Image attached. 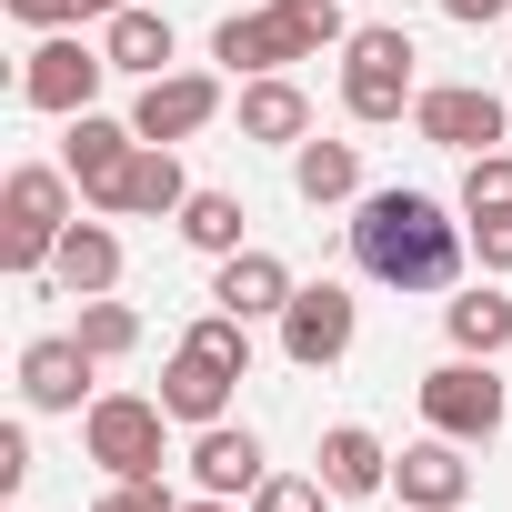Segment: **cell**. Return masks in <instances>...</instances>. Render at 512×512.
<instances>
[{
    "mask_svg": "<svg viewBox=\"0 0 512 512\" xmlns=\"http://www.w3.org/2000/svg\"><path fill=\"white\" fill-rule=\"evenodd\" d=\"M161 412L191 422V432H201V422H231V372L201 362V352H171V362H161Z\"/></svg>",
    "mask_w": 512,
    "mask_h": 512,
    "instance_id": "d6986e66",
    "label": "cell"
},
{
    "mask_svg": "<svg viewBox=\"0 0 512 512\" xmlns=\"http://www.w3.org/2000/svg\"><path fill=\"white\" fill-rule=\"evenodd\" d=\"M472 251V221H452L432 191H362L352 201V262L382 292H452Z\"/></svg>",
    "mask_w": 512,
    "mask_h": 512,
    "instance_id": "6da1fadb",
    "label": "cell"
},
{
    "mask_svg": "<svg viewBox=\"0 0 512 512\" xmlns=\"http://www.w3.org/2000/svg\"><path fill=\"white\" fill-rule=\"evenodd\" d=\"M352 332H362V302H352L342 282H302L292 312H282V352H292L302 372H332V362L352 352Z\"/></svg>",
    "mask_w": 512,
    "mask_h": 512,
    "instance_id": "9c48e42d",
    "label": "cell"
},
{
    "mask_svg": "<svg viewBox=\"0 0 512 512\" xmlns=\"http://www.w3.org/2000/svg\"><path fill=\"white\" fill-rule=\"evenodd\" d=\"M181 201H191L181 151H171V141H141V161H131V181H121V211H131V221H181Z\"/></svg>",
    "mask_w": 512,
    "mask_h": 512,
    "instance_id": "7402d4cb",
    "label": "cell"
},
{
    "mask_svg": "<svg viewBox=\"0 0 512 512\" xmlns=\"http://www.w3.org/2000/svg\"><path fill=\"white\" fill-rule=\"evenodd\" d=\"M292 262H282V251H262V241H241L231 251V262H211V302L221 312H241V322H282L292 312Z\"/></svg>",
    "mask_w": 512,
    "mask_h": 512,
    "instance_id": "4fadbf2b",
    "label": "cell"
},
{
    "mask_svg": "<svg viewBox=\"0 0 512 512\" xmlns=\"http://www.w3.org/2000/svg\"><path fill=\"white\" fill-rule=\"evenodd\" d=\"M502 11H512V0H442V21H462V31H492Z\"/></svg>",
    "mask_w": 512,
    "mask_h": 512,
    "instance_id": "d6a6232c",
    "label": "cell"
},
{
    "mask_svg": "<svg viewBox=\"0 0 512 512\" xmlns=\"http://www.w3.org/2000/svg\"><path fill=\"white\" fill-rule=\"evenodd\" d=\"M71 191H81V181H71L61 161H21L11 181H0V272H11V282H41V272H51L61 231L81 221Z\"/></svg>",
    "mask_w": 512,
    "mask_h": 512,
    "instance_id": "7a4b0ae2",
    "label": "cell"
},
{
    "mask_svg": "<svg viewBox=\"0 0 512 512\" xmlns=\"http://www.w3.org/2000/svg\"><path fill=\"white\" fill-rule=\"evenodd\" d=\"M412 131L432 141V151H502V91H482V81H432L422 101H412Z\"/></svg>",
    "mask_w": 512,
    "mask_h": 512,
    "instance_id": "ba28073f",
    "label": "cell"
},
{
    "mask_svg": "<svg viewBox=\"0 0 512 512\" xmlns=\"http://www.w3.org/2000/svg\"><path fill=\"white\" fill-rule=\"evenodd\" d=\"M472 442H452V432H422V442H402L392 452V492H402V512H462L472 502V462H462Z\"/></svg>",
    "mask_w": 512,
    "mask_h": 512,
    "instance_id": "8fae6325",
    "label": "cell"
},
{
    "mask_svg": "<svg viewBox=\"0 0 512 512\" xmlns=\"http://www.w3.org/2000/svg\"><path fill=\"white\" fill-rule=\"evenodd\" d=\"M131 161H141V131H131V121H111V111H81V121L61 131V171L81 181V201H91V211H121Z\"/></svg>",
    "mask_w": 512,
    "mask_h": 512,
    "instance_id": "52a82bcc",
    "label": "cell"
},
{
    "mask_svg": "<svg viewBox=\"0 0 512 512\" xmlns=\"http://www.w3.org/2000/svg\"><path fill=\"white\" fill-rule=\"evenodd\" d=\"M412 402H422V432H452V442H492L502 432V412H512V392L492 382V362H472V352H452V362H432L422 382H412Z\"/></svg>",
    "mask_w": 512,
    "mask_h": 512,
    "instance_id": "277c9868",
    "label": "cell"
},
{
    "mask_svg": "<svg viewBox=\"0 0 512 512\" xmlns=\"http://www.w3.org/2000/svg\"><path fill=\"white\" fill-rule=\"evenodd\" d=\"M41 282H51V292H71V302H101V292L121 282V231H111V221H71Z\"/></svg>",
    "mask_w": 512,
    "mask_h": 512,
    "instance_id": "9a60e30c",
    "label": "cell"
},
{
    "mask_svg": "<svg viewBox=\"0 0 512 512\" xmlns=\"http://www.w3.org/2000/svg\"><path fill=\"white\" fill-rule=\"evenodd\" d=\"M101 81H111V51L101 41H71V31H41V51L21 61V101L51 111V121L101 111Z\"/></svg>",
    "mask_w": 512,
    "mask_h": 512,
    "instance_id": "8992f818",
    "label": "cell"
},
{
    "mask_svg": "<svg viewBox=\"0 0 512 512\" xmlns=\"http://www.w3.org/2000/svg\"><path fill=\"white\" fill-rule=\"evenodd\" d=\"M262 472H272V452H262V432H251V422H201V432H191V482H201V492L251 502V492H262Z\"/></svg>",
    "mask_w": 512,
    "mask_h": 512,
    "instance_id": "5bb4252c",
    "label": "cell"
},
{
    "mask_svg": "<svg viewBox=\"0 0 512 512\" xmlns=\"http://www.w3.org/2000/svg\"><path fill=\"white\" fill-rule=\"evenodd\" d=\"M412 31L402 21H372V31H352L342 41V111L352 121H402L412 101H422V81H412Z\"/></svg>",
    "mask_w": 512,
    "mask_h": 512,
    "instance_id": "3957f363",
    "label": "cell"
},
{
    "mask_svg": "<svg viewBox=\"0 0 512 512\" xmlns=\"http://www.w3.org/2000/svg\"><path fill=\"white\" fill-rule=\"evenodd\" d=\"M241 221H251L241 191H191V201H181V241L211 251V262H231V251H241Z\"/></svg>",
    "mask_w": 512,
    "mask_h": 512,
    "instance_id": "cb8c5ba5",
    "label": "cell"
},
{
    "mask_svg": "<svg viewBox=\"0 0 512 512\" xmlns=\"http://www.w3.org/2000/svg\"><path fill=\"white\" fill-rule=\"evenodd\" d=\"M241 141L302 151V141H312V91H302L292 71H262V81H241Z\"/></svg>",
    "mask_w": 512,
    "mask_h": 512,
    "instance_id": "2e32d148",
    "label": "cell"
},
{
    "mask_svg": "<svg viewBox=\"0 0 512 512\" xmlns=\"http://www.w3.org/2000/svg\"><path fill=\"white\" fill-rule=\"evenodd\" d=\"M211 61H221L231 81H262V71H292L302 51H292V31H282L272 11H231V21L211 31Z\"/></svg>",
    "mask_w": 512,
    "mask_h": 512,
    "instance_id": "ac0fdd59",
    "label": "cell"
},
{
    "mask_svg": "<svg viewBox=\"0 0 512 512\" xmlns=\"http://www.w3.org/2000/svg\"><path fill=\"white\" fill-rule=\"evenodd\" d=\"M332 482L322 472H262V492H251V512H322Z\"/></svg>",
    "mask_w": 512,
    "mask_h": 512,
    "instance_id": "83f0119b",
    "label": "cell"
},
{
    "mask_svg": "<svg viewBox=\"0 0 512 512\" xmlns=\"http://www.w3.org/2000/svg\"><path fill=\"white\" fill-rule=\"evenodd\" d=\"M111 11H131V0H81V21H111Z\"/></svg>",
    "mask_w": 512,
    "mask_h": 512,
    "instance_id": "836d02e7",
    "label": "cell"
},
{
    "mask_svg": "<svg viewBox=\"0 0 512 512\" xmlns=\"http://www.w3.org/2000/svg\"><path fill=\"white\" fill-rule=\"evenodd\" d=\"M91 512H181V502H171V482L151 472V482H111V492H101Z\"/></svg>",
    "mask_w": 512,
    "mask_h": 512,
    "instance_id": "f1b7e54d",
    "label": "cell"
},
{
    "mask_svg": "<svg viewBox=\"0 0 512 512\" xmlns=\"http://www.w3.org/2000/svg\"><path fill=\"white\" fill-rule=\"evenodd\" d=\"M161 392H101L91 412H81V452L111 472V482H151L161 472Z\"/></svg>",
    "mask_w": 512,
    "mask_h": 512,
    "instance_id": "5b68a950",
    "label": "cell"
},
{
    "mask_svg": "<svg viewBox=\"0 0 512 512\" xmlns=\"http://www.w3.org/2000/svg\"><path fill=\"white\" fill-rule=\"evenodd\" d=\"M11 21H31V31H71L81 0H11Z\"/></svg>",
    "mask_w": 512,
    "mask_h": 512,
    "instance_id": "1f68e13d",
    "label": "cell"
},
{
    "mask_svg": "<svg viewBox=\"0 0 512 512\" xmlns=\"http://www.w3.org/2000/svg\"><path fill=\"white\" fill-rule=\"evenodd\" d=\"M71 332H81V342H91L101 362L141 352V312H131V302H111V292H101V302H81V322H71Z\"/></svg>",
    "mask_w": 512,
    "mask_h": 512,
    "instance_id": "484cf974",
    "label": "cell"
},
{
    "mask_svg": "<svg viewBox=\"0 0 512 512\" xmlns=\"http://www.w3.org/2000/svg\"><path fill=\"white\" fill-rule=\"evenodd\" d=\"M272 21L292 31V51L302 61H322V51H342L352 31H342V0H272Z\"/></svg>",
    "mask_w": 512,
    "mask_h": 512,
    "instance_id": "d4e9b609",
    "label": "cell"
},
{
    "mask_svg": "<svg viewBox=\"0 0 512 512\" xmlns=\"http://www.w3.org/2000/svg\"><path fill=\"white\" fill-rule=\"evenodd\" d=\"M292 191H302L312 211L362 201V141H302V151H292Z\"/></svg>",
    "mask_w": 512,
    "mask_h": 512,
    "instance_id": "603a6c76",
    "label": "cell"
},
{
    "mask_svg": "<svg viewBox=\"0 0 512 512\" xmlns=\"http://www.w3.org/2000/svg\"><path fill=\"white\" fill-rule=\"evenodd\" d=\"M472 251H482V272L502 282V272H512V211H492V221H472Z\"/></svg>",
    "mask_w": 512,
    "mask_h": 512,
    "instance_id": "f546056e",
    "label": "cell"
},
{
    "mask_svg": "<svg viewBox=\"0 0 512 512\" xmlns=\"http://www.w3.org/2000/svg\"><path fill=\"white\" fill-rule=\"evenodd\" d=\"M91 372H101V352H91L81 332H41V342L21 352V402H31V412H91V402H101Z\"/></svg>",
    "mask_w": 512,
    "mask_h": 512,
    "instance_id": "30bf717a",
    "label": "cell"
},
{
    "mask_svg": "<svg viewBox=\"0 0 512 512\" xmlns=\"http://www.w3.org/2000/svg\"><path fill=\"white\" fill-rule=\"evenodd\" d=\"M312 462H322L332 502H372V492H392V452H382V432H362V422H332Z\"/></svg>",
    "mask_w": 512,
    "mask_h": 512,
    "instance_id": "e0dca14e",
    "label": "cell"
},
{
    "mask_svg": "<svg viewBox=\"0 0 512 512\" xmlns=\"http://www.w3.org/2000/svg\"><path fill=\"white\" fill-rule=\"evenodd\" d=\"M21 482H31V432L0 422V492H21Z\"/></svg>",
    "mask_w": 512,
    "mask_h": 512,
    "instance_id": "4dcf8cb0",
    "label": "cell"
},
{
    "mask_svg": "<svg viewBox=\"0 0 512 512\" xmlns=\"http://www.w3.org/2000/svg\"><path fill=\"white\" fill-rule=\"evenodd\" d=\"M362 11H372V0H362Z\"/></svg>",
    "mask_w": 512,
    "mask_h": 512,
    "instance_id": "d590c367",
    "label": "cell"
},
{
    "mask_svg": "<svg viewBox=\"0 0 512 512\" xmlns=\"http://www.w3.org/2000/svg\"><path fill=\"white\" fill-rule=\"evenodd\" d=\"M181 512H241V502H221V492H201V502H181Z\"/></svg>",
    "mask_w": 512,
    "mask_h": 512,
    "instance_id": "e575fe53",
    "label": "cell"
},
{
    "mask_svg": "<svg viewBox=\"0 0 512 512\" xmlns=\"http://www.w3.org/2000/svg\"><path fill=\"white\" fill-rule=\"evenodd\" d=\"M442 332H452V352H472V362L512 352V292H502V282H472V292H452V302H442Z\"/></svg>",
    "mask_w": 512,
    "mask_h": 512,
    "instance_id": "ffe728a7",
    "label": "cell"
},
{
    "mask_svg": "<svg viewBox=\"0 0 512 512\" xmlns=\"http://www.w3.org/2000/svg\"><path fill=\"white\" fill-rule=\"evenodd\" d=\"M11 512H21V502H11Z\"/></svg>",
    "mask_w": 512,
    "mask_h": 512,
    "instance_id": "8d00e7d4",
    "label": "cell"
},
{
    "mask_svg": "<svg viewBox=\"0 0 512 512\" xmlns=\"http://www.w3.org/2000/svg\"><path fill=\"white\" fill-rule=\"evenodd\" d=\"M512 211V151H472L462 161V221H492Z\"/></svg>",
    "mask_w": 512,
    "mask_h": 512,
    "instance_id": "4316f807",
    "label": "cell"
},
{
    "mask_svg": "<svg viewBox=\"0 0 512 512\" xmlns=\"http://www.w3.org/2000/svg\"><path fill=\"white\" fill-rule=\"evenodd\" d=\"M221 121V81L211 71H161V81H141V101H131V131L141 141H191V131H211Z\"/></svg>",
    "mask_w": 512,
    "mask_h": 512,
    "instance_id": "7c38bea8",
    "label": "cell"
},
{
    "mask_svg": "<svg viewBox=\"0 0 512 512\" xmlns=\"http://www.w3.org/2000/svg\"><path fill=\"white\" fill-rule=\"evenodd\" d=\"M101 51H111V71H131V81H161L181 41H171V21H161V11H141V0H131V11H111V21H101Z\"/></svg>",
    "mask_w": 512,
    "mask_h": 512,
    "instance_id": "44dd1931",
    "label": "cell"
}]
</instances>
